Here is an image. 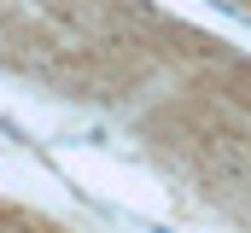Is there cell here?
<instances>
[{"instance_id": "1", "label": "cell", "mask_w": 251, "mask_h": 233, "mask_svg": "<svg viewBox=\"0 0 251 233\" xmlns=\"http://www.w3.org/2000/svg\"><path fill=\"white\" fill-rule=\"evenodd\" d=\"M152 233H176V228H158V222H152Z\"/></svg>"}]
</instances>
